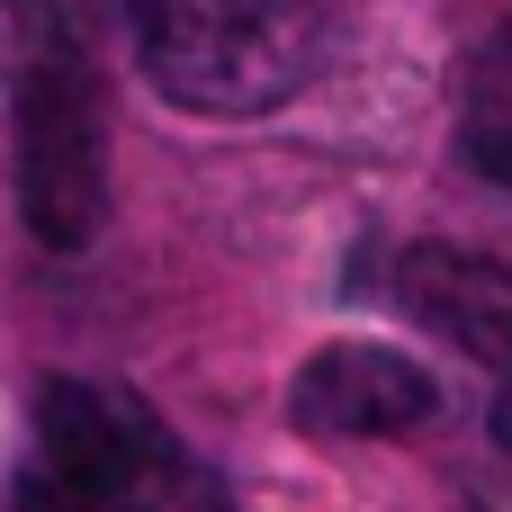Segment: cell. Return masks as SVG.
I'll return each instance as SVG.
<instances>
[{
    "label": "cell",
    "mask_w": 512,
    "mask_h": 512,
    "mask_svg": "<svg viewBox=\"0 0 512 512\" xmlns=\"http://www.w3.org/2000/svg\"><path fill=\"white\" fill-rule=\"evenodd\" d=\"M0 99L27 234L81 252L108 216V99L72 0H0Z\"/></svg>",
    "instance_id": "1"
},
{
    "label": "cell",
    "mask_w": 512,
    "mask_h": 512,
    "mask_svg": "<svg viewBox=\"0 0 512 512\" xmlns=\"http://www.w3.org/2000/svg\"><path fill=\"white\" fill-rule=\"evenodd\" d=\"M333 0H135L144 81L189 117H261L324 72Z\"/></svg>",
    "instance_id": "2"
},
{
    "label": "cell",
    "mask_w": 512,
    "mask_h": 512,
    "mask_svg": "<svg viewBox=\"0 0 512 512\" xmlns=\"http://www.w3.org/2000/svg\"><path fill=\"white\" fill-rule=\"evenodd\" d=\"M36 459H54L63 477H81L90 495L117 512H162L180 486V441L162 432V414L108 378H45L36 387Z\"/></svg>",
    "instance_id": "3"
},
{
    "label": "cell",
    "mask_w": 512,
    "mask_h": 512,
    "mask_svg": "<svg viewBox=\"0 0 512 512\" xmlns=\"http://www.w3.org/2000/svg\"><path fill=\"white\" fill-rule=\"evenodd\" d=\"M432 414H441L432 369L387 342H324L288 378V423L315 441H387V432H423Z\"/></svg>",
    "instance_id": "4"
},
{
    "label": "cell",
    "mask_w": 512,
    "mask_h": 512,
    "mask_svg": "<svg viewBox=\"0 0 512 512\" xmlns=\"http://www.w3.org/2000/svg\"><path fill=\"white\" fill-rule=\"evenodd\" d=\"M396 306L414 324H432L450 351L486 360L495 378L512 369V270L504 261H477V252H450V243H414L396 261Z\"/></svg>",
    "instance_id": "5"
},
{
    "label": "cell",
    "mask_w": 512,
    "mask_h": 512,
    "mask_svg": "<svg viewBox=\"0 0 512 512\" xmlns=\"http://www.w3.org/2000/svg\"><path fill=\"white\" fill-rule=\"evenodd\" d=\"M459 153H468L477 180L512 189V27L477 54V72H468V99H459Z\"/></svg>",
    "instance_id": "6"
},
{
    "label": "cell",
    "mask_w": 512,
    "mask_h": 512,
    "mask_svg": "<svg viewBox=\"0 0 512 512\" xmlns=\"http://www.w3.org/2000/svg\"><path fill=\"white\" fill-rule=\"evenodd\" d=\"M0 512H117L108 495H90L81 477H63L54 459H27L9 486H0Z\"/></svg>",
    "instance_id": "7"
},
{
    "label": "cell",
    "mask_w": 512,
    "mask_h": 512,
    "mask_svg": "<svg viewBox=\"0 0 512 512\" xmlns=\"http://www.w3.org/2000/svg\"><path fill=\"white\" fill-rule=\"evenodd\" d=\"M495 450H512V369H504V396H495Z\"/></svg>",
    "instance_id": "8"
}]
</instances>
